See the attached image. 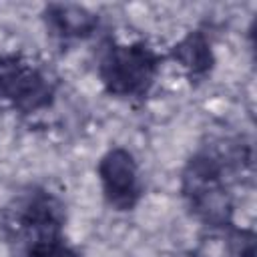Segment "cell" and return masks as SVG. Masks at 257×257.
<instances>
[{"label": "cell", "instance_id": "6da1fadb", "mask_svg": "<svg viewBox=\"0 0 257 257\" xmlns=\"http://www.w3.org/2000/svg\"><path fill=\"white\" fill-rule=\"evenodd\" d=\"M100 175H102L106 191L110 193V197H114V201L131 203V197L135 195L137 173H135L133 159L126 153H122V151L110 153L102 161Z\"/></svg>", "mask_w": 257, "mask_h": 257}, {"label": "cell", "instance_id": "7a4b0ae2", "mask_svg": "<svg viewBox=\"0 0 257 257\" xmlns=\"http://www.w3.org/2000/svg\"><path fill=\"white\" fill-rule=\"evenodd\" d=\"M36 257H74V255H72L68 249H64V247H60V245L50 243V245L40 247V249L36 251Z\"/></svg>", "mask_w": 257, "mask_h": 257}]
</instances>
